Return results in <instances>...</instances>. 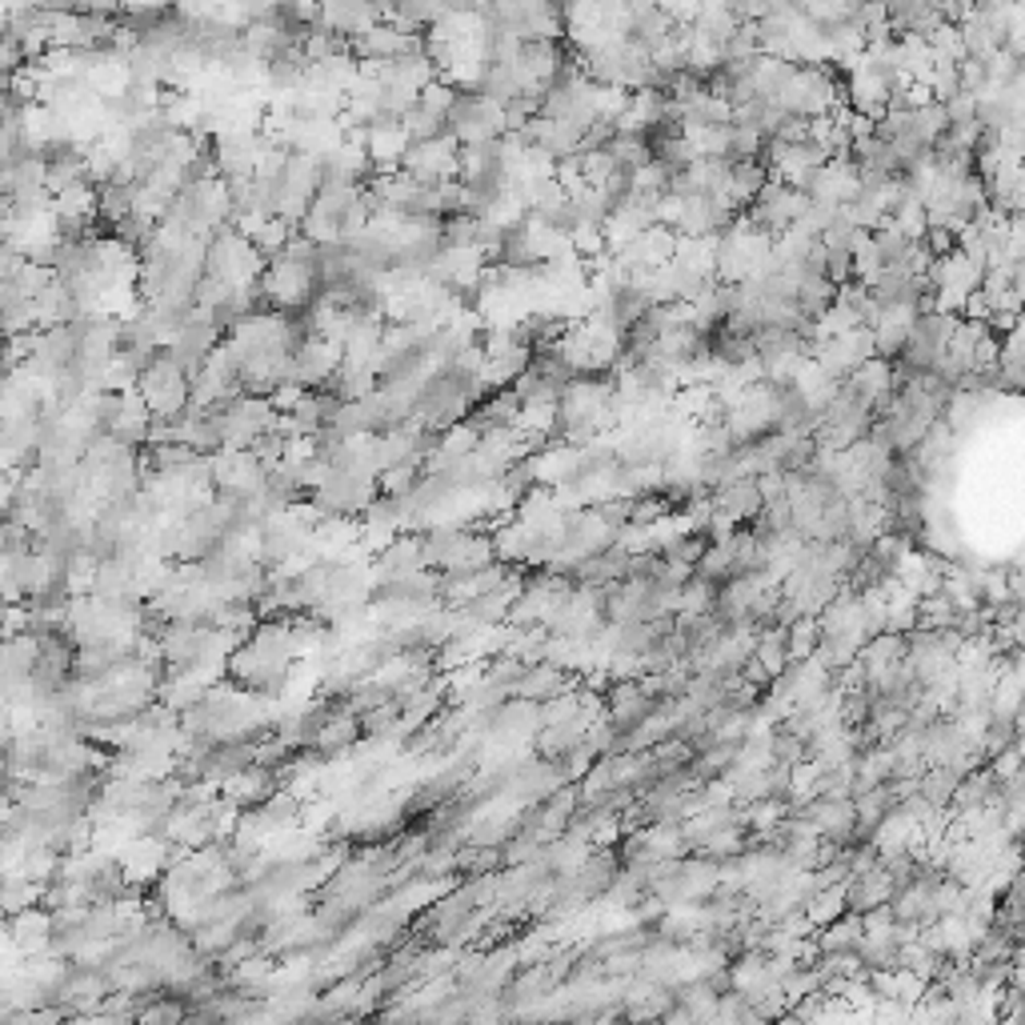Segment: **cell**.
<instances>
[{
  "mask_svg": "<svg viewBox=\"0 0 1025 1025\" xmlns=\"http://www.w3.org/2000/svg\"><path fill=\"white\" fill-rule=\"evenodd\" d=\"M136 393L152 417H176L188 408V373L161 349L136 377Z\"/></svg>",
  "mask_w": 1025,
  "mask_h": 1025,
  "instance_id": "6da1fadb",
  "label": "cell"
},
{
  "mask_svg": "<svg viewBox=\"0 0 1025 1025\" xmlns=\"http://www.w3.org/2000/svg\"><path fill=\"white\" fill-rule=\"evenodd\" d=\"M446 129L457 136L461 145H473V141H489V136L505 133V112L493 100L477 97V93H465L461 88L457 100L449 105L446 112Z\"/></svg>",
  "mask_w": 1025,
  "mask_h": 1025,
  "instance_id": "7a4b0ae2",
  "label": "cell"
},
{
  "mask_svg": "<svg viewBox=\"0 0 1025 1025\" xmlns=\"http://www.w3.org/2000/svg\"><path fill=\"white\" fill-rule=\"evenodd\" d=\"M457 149H461V141L453 133H441V136H432V141H417V145L405 149V157H401L396 169L417 173V176H425V181H453V176H457Z\"/></svg>",
  "mask_w": 1025,
  "mask_h": 1025,
  "instance_id": "3957f363",
  "label": "cell"
},
{
  "mask_svg": "<svg viewBox=\"0 0 1025 1025\" xmlns=\"http://www.w3.org/2000/svg\"><path fill=\"white\" fill-rule=\"evenodd\" d=\"M357 742H361V721L353 713H341V709H337V701H333L329 717H325L321 725H317L309 737H305V745H301V749L317 754L321 761H337V757L349 754V749H353Z\"/></svg>",
  "mask_w": 1025,
  "mask_h": 1025,
  "instance_id": "277c9868",
  "label": "cell"
},
{
  "mask_svg": "<svg viewBox=\"0 0 1025 1025\" xmlns=\"http://www.w3.org/2000/svg\"><path fill=\"white\" fill-rule=\"evenodd\" d=\"M9 945H13L16 957H37V953L49 950L52 941V910H45V905H28V910H21V914L9 917Z\"/></svg>",
  "mask_w": 1025,
  "mask_h": 1025,
  "instance_id": "5b68a950",
  "label": "cell"
},
{
  "mask_svg": "<svg viewBox=\"0 0 1025 1025\" xmlns=\"http://www.w3.org/2000/svg\"><path fill=\"white\" fill-rule=\"evenodd\" d=\"M272 790H281V778L272 766H245L221 781V797L233 802L236 809H257Z\"/></svg>",
  "mask_w": 1025,
  "mask_h": 1025,
  "instance_id": "8992f818",
  "label": "cell"
},
{
  "mask_svg": "<svg viewBox=\"0 0 1025 1025\" xmlns=\"http://www.w3.org/2000/svg\"><path fill=\"white\" fill-rule=\"evenodd\" d=\"M581 685V673H569V669L553 666V661H537V666H525L521 678L513 681V697H525V701H549L553 693L573 690Z\"/></svg>",
  "mask_w": 1025,
  "mask_h": 1025,
  "instance_id": "52a82bcc",
  "label": "cell"
},
{
  "mask_svg": "<svg viewBox=\"0 0 1025 1025\" xmlns=\"http://www.w3.org/2000/svg\"><path fill=\"white\" fill-rule=\"evenodd\" d=\"M709 505L729 513V517L745 525L749 517L761 513V493H757V477H729V481H717L709 489Z\"/></svg>",
  "mask_w": 1025,
  "mask_h": 1025,
  "instance_id": "ba28073f",
  "label": "cell"
},
{
  "mask_svg": "<svg viewBox=\"0 0 1025 1025\" xmlns=\"http://www.w3.org/2000/svg\"><path fill=\"white\" fill-rule=\"evenodd\" d=\"M890 898H893V881H890V874H886L881 865L865 869V874L845 877V905H850V910H857V914L874 910V905H886Z\"/></svg>",
  "mask_w": 1025,
  "mask_h": 1025,
  "instance_id": "9c48e42d",
  "label": "cell"
},
{
  "mask_svg": "<svg viewBox=\"0 0 1025 1025\" xmlns=\"http://www.w3.org/2000/svg\"><path fill=\"white\" fill-rule=\"evenodd\" d=\"M769 181V169L757 157H749V161H729V176H725V193L729 200L737 205V209H745L749 200L761 193V185Z\"/></svg>",
  "mask_w": 1025,
  "mask_h": 1025,
  "instance_id": "30bf717a",
  "label": "cell"
},
{
  "mask_svg": "<svg viewBox=\"0 0 1025 1025\" xmlns=\"http://www.w3.org/2000/svg\"><path fill=\"white\" fill-rule=\"evenodd\" d=\"M797 73V61H785V57H757V69H754V97H766V100H778V93L785 85H790V76Z\"/></svg>",
  "mask_w": 1025,
  "mask_h": 1025,
  "instance_id": "8fae6325",
  "label": "cell"
},
{
  "mask_svg": "<svg viewBox=\"0 0 1025 1025\" xmlns=\"http://www.w3.org/2000/svg\"><path fill=\"white\" fill-rule=\"evenodd\" d=\"M437 229H441L446 248H481V217H473V212H449L437 221Z\"/></svg>",
  "mask_w": 1025,
  "mask_h": 1025,
  "instance_id": "7c38bea8",
  "label": "cell"
},
{
  "mask_svg": "<svg viewBox=\"0 0 1025 1025\" xmlns=\"http://www.w3.org/2000/svg\"><path fill=\"white\" fill-rule=\"evenodd\" d=\"M754 657L766 666L769 678H778L781 669L790 666V642H785V630H781V625H761V630H757Z\"/></svg>",
  "mask_w": 1025,
  "mask_h": 1025,
  "instance_id": "4fadbf2b",
  "label": "cell"
},
{
  "mask_svg": "<svg viewBox=\"0 0 1025 1025\" xmlns=\"http://www.w3.org/2000/svg\"><path fill=\"white\" fill-rule=\"evenodd\" d=\"M845 910H850V905H845V881H838V886H821V890L802 905V914L809 917V926L814 929L829 926V922L841 917Z\"/></svg>",
  "mask_w": 1025,
  "mask_h": 1025,
  "instance_id": "5bb4252c",
  "label": "cell"
},
{
  "mask_svg": "<svg viewBox=\"0 0 1025 1025\" xmlns=\"http://www.w3.org/2000/svg\"><path fill=\"white\" fill-rule=\"evenodd\" d=\"M953 601L945 594H926V597H917V630H950V621H953Z\"/></svg>",
  "mask_w": 1025,
  "mask_h": 1025,
  "instance_id": "9a60e30c",
  "label": "cell"
},
{
  "mask_svg": "<svg viewBox=\"0 0 1025 1025\" xmlns=\"http://www.w3.org/2000/svg\"><path fill=\"white\" fill-rule=\"evenodd\" d=\"M420 477V461H401V465H389V469L377 473V493L385 497H405Z\"/></svg>",
  "mask_w": 1025,
  "mask_h": 1025,
  "instance_id": "2e32d148",
  "label": "cell"
},
{
  "mask_svg": "<svg viewBox=\"0 0 1025 1025\" xmlns=\"http://www.w3.org/2000/svg\"><path fill=\"white\" fill-rule=\"evenodd\" d=\"M717 601V581L709 577H697L693 573L685 585H681V601H678V613H709Z\"/></svg>",
  "mask_w": 1025,
  "mask_h": 1025,
  "instance_id": "e0dca14e",
  "label": "cell"
},
{
  "mask_svg": "<svg viewBox=\"0 0 1025 1025\" xmlns=\"http://www.w3.org/2000/svg\"><path fill=\"white\" fill-rule=\"evenodd\" d=\"M817 637H821V630H817V618H814V613H802V618H797L790 630H785V642H790V661H805V657L814 654Z\"/></svg>",
  "mask_w": 1025,
  "mask_h": 1025,
  "instance_id": "ac0fdd59",
  "label": "cell"
},
{
  "mask_svg": "<svg viewBox=\"0 0 1025 1025\" xmlns=\"http://www.w3.org/2000/svg\"><path fill=\"white\" fill-rule=\"evenodd\" d=\"M769 749H773V761H781V766H797V761L809 757V742L797 737V733H790V729H781V725H773V742H769Z\"/></svg>",
  "mask_w": 1025,
  "mask_h": 1025,
  "instance_id": "d6986e66",
  "label": "cell"
},
{
  "mask_svg": "<svg viewBox=\"0 0 1025 1025\" xmlns=\"http://www.w3.org/2000/svg\"><path fill=\"white\" fill-rule=\"evenodd\" d=\"M890 221L898 224V229H902V233L910 236V241H922V236H926V229H929L926 205H922V200H917V197H910V200H905V205H902V209H898V212H893Z\"/></svg>",
  "mask_w": 1025,
  "mask_h": 1025,
  "instance_id": "ffe728a7",
  "label": "cell"
},
{
  "mask_svg": "<svg viewBox=\"0 0 1025 1025\" xmlns=\"http://www.w3.org/2000/svg\"><path fill=\"white\" fill-rule=\"evenodd\" d=\"M857 233H862V229H857V224H853L850 217L838 209V217L829 221V229L817 236V241H821L826 248H853V236H857Z\"/></svg>",
  "mask_w": 1025,
  "mask_h": 1025,
  "instance_id": "44dd1931",
  "label": "cell"
},
{
  "mask_svg": "<svg viewBox=\"0 0 1025 1025\" xmlns=\"http://www.w3.org/2000/svg\"><path fill=\"white\" fill-rule=\"evenodd\" d=\"M826 277L833 284L853 281V253L850 248H826Z\"/></svg>",
  "mask_w": 1025,
  "mask_h": 1025,
  "instance_id": "7402d4cb",
  "label": "cell"
},
{
  "mask_svg": "<svg viewBox=\"0 0 1025 1025\" xmlns=\"http://www.w3.org/2000/svg\"><path fill=\"white\" fill-rule=\"evenodd\" d=\"M737 673H742V681H749V685H761V690H766L769 681H773V678L766 673V666L757 661V657H749V661H745V666L737 669Z\"/></svg>",
  "mask_w": 1025,
  "mask_h": 1025,
  "instance_id": "603a6c76",
  "label": "cell"
},
{
  "mask_svg": "<svg viewBox=\"0 0 1025 1025\" xmlns=\"http://www.w3.org/2000/svg\"><path fill=\"white\" fill-rule=\"evenodd\" d=\"M845 4H850V9H853V4H862V0H845Z\"/></svg>",
  "mask_w": 1025,
  "mask_h": 1025,
  "instance_id": "cb8c5ba5",
  "label": "cell"
}]
</instances>
